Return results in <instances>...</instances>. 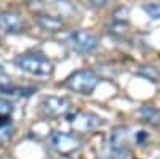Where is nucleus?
I'll list each match as a JSON object with an SVG mask.
<instances>
[{"instance_id": "obj_6", "label": "nucleus", "mask_w": 160, "mask_h": 159, "mask_svg": "<svg viewBox=\"0 0 160 159\" xmlns=\"http://www.w3.org/2000/svg\"><path fill=\"white\" fill-rule=\"evenodd\" d=\"M51 148L59 154H71L80 148V140L75 135L66 134V132H55L50 137Z\"/></svg>"}, {"instance_id": "obj_14", "label": "nucleus", "mask_w": 160, "mask_h": 159, "mask_svg": "<svg viewBox=\"0 0 160 159\" xmlns=\"http://www.w3.org/2000/svg\"><path fill=\"white\" fill-rule=\"evenodd\" d=\"M144 11L148 13V16L152 19H160V3H146Z\"/></svg>"}, {"instance_id": "obj_4", "label": "nucleus", "mask_w": 160, "mask_h": 159, "mask_svg": "<svg viewBox=\"0 0 160 159\" xmlns=\"http://www.w3.org/2000/svg\"><path fill=\"white\" fill-rule=\"evenodd\" d=\"M68 116V114H66ZM68 121L71 122L72 129L75 132H80V134H87V132H91L98 129L102 124V119L93 113H74L71 116H68Z\"/></svg>"}, {"instance_id": "obj_18", "label": "nucleus", "mask_w": 160, "mask_h": 159, "mask_svg": "<svg viewBox=\"0 0 160 159\" xmlns=\"http://www.w3.org/2000/svg\"><path fill=\"white\" fill-rule=\"evenodd\" d=\"M146 140H148V134H146V132H138L136 134V143H144Z\"/></svg>"}, {"instance_id": "obj_11", "label": "nucleus", "mask_w": 160, "mask_h": 159, "mask_svg": "<svg viewBox=\"0 0 160 159\" xmlns=\"http://www.w3.org/2000/svg\"><path fill=\"white\" fill-rule=\"evenodd\" d=\"M34 88H21V87H13L8 84L0 82V95H15V97H29L34 93Z\"/></svg>"}, {"instance_id": "obj_15", "label": "nucleus", "mask_w": 160, "mask_h": 159, "mask_svg": "<svg viewBox=\"0 0 160 159\" xmlns=\"http://www.w3.org/2000/svg\"><path fill=\"white\" fill-rule=\"evenodd\" d=\"M13 109H15L13 103H11L8 98L0 97V116H11Z\"/></svg>"}, {"instance_id": "obj_1", "label": "nucleus", "mask_w": 160, "mask_h": 159, "mask_svg": "<svg viewBox=\"0 0 160 159\" xmlns=\"http://www.w3.org/2000/svg\"><path fill=\"white\" fill-rule=\"evenodd\" d=\"M15 64L18 66V69L31 76H38V77L51 76L53 69H55L53 63L42 53H24V55H19L15 60Z\"/></svg>"}, {"instance_id": "obj_3", "label": "nucleus", "mask_w": 160, "mask_h": 159, "mask_svg": "<svg viewBox=\"0 0 160 159\" xmlns=\"http://www.w3.org/2000/svg\"><path fill=\"white\" fill-rule=\"evenodd\" d=\"M66 42H68V45L74 51L82 53V55H87V53L95 51L99 47L98 37L93 35L88 31H83V29H74V31H71L68 34V37H66Z\"/></svg>"}, {"instance_id": "obj_12", "label": "nucleus", "mask_w": 160, "mask_h": 159, "mask_svg": "<svg viewBox=\"0 0 160 159\" xmlns=\"http://www.w3.org/2000/svg\"><path fill=\"white\" fill-rule=\"evenodd\" d=\"M138 74L142 76V77H146V79H149L151 82H158L160 81V74H158V71L154 68V66H148V64L139 66Z\"/></svg>"}, {"instance_id": "obj_8", "label": "nucleus", "mask_w": 160, "mask_h": 159, "mask_svg": "<svg viewBox=\"0 0 160 159\" xmlns=\"http://www.w3.org/2000/svg\"><path fill=\"white\" fill-rule=\"evenodd\" d=\"M109 151L128 153V130L125 127H117L109 135Z\"/></svg>"}, {"instance_id": "obj_5", "label": "nucleus", "mask_w": 160, "mask_h": 159, "mask_svg": "<svg viewBox=\"0 0 160 159\" xmlns=\"http://www.w3.org/2000/svg\"><path fill=\"white\" fill-rule=\"evenodd\" d=\"M71 109V101L64 97H47L40 103V111L47 117H61L66 116Z\"/></svg>"}, {"instance_id": "obj_2", "label": "nucleus", "mask_w": 160, "mask_h": 159, "mask_svg": "<svg viewBox=\"0 0 160 159\" xmlns=\"http://www.w3.org/2000/svg\"><path fill=\"white\" fill-rule=\"evenodd\" d=\"M99 84V77L95 71H77L71 74L66 81V87L78 95H91Z\"/></svg>"}, {"instance_id": "obj_9", "label": "nucleus", "mask_w": 160, "mask_h": 159, "mask_svg": "<svg viewBox=\"0 0 160 159\" xmlns=\"http://www.w3.org/2000/svg\"><path fill=\"white\" fill-rule=\"evenodd\" d=\"M35 21L43 31L53 32V34L59 32L64 28V21L59 16H53V15H48V13H40V15H37Z\"/></svg>"}, {"instance_id": "obj_7", "label": "nucleus", "mask_w": 160, "mask_h": 159, "mask_svg": "<svg viewBox=\"0 0 160 159\" xmlns=\"http://www.w3.org/2000/svg\"><path fill=\"white\" fill-rule=\"evenodd\" d=\"M28 29L26 19L16 11H0V31L7 34H21Z\"/></svg>"}, {"instance_id": "obj_13", "label": "nucleus", "mask_w": 160, "mask_h": 159, "mask_svg": "<svg viewBox=\"0 0 160 159\" xmlns=\"http://www.w3.org/2000/svg\"><path fill=\"white\" fill-rule=\"evenodd\" d=\"M128 31V23L127 21H114L111 26H109V32L112 35H117V37H122L125 35Z\"/></svg>"}, {"instance_id": "obj_16", "label": "nucleus", "mask_w": 160, "mask_h": 159, "mask_svg": "<svg viewBox=\"0 0 160 159\" xmlns=\"http://www.w3.org/2000/svg\"><path fill=\"white\" fill-rule=\"evenodd\" d=\"M11 125V116H0V129Z\"/></svg>"}, {"instance_id": "obj_10", "label": "nucleus", "mask_w": 160, "mask_h": 159, "mask_svg": "<svg viewBox=\"0 0 160 159\" xmlns=\"http://www.w3.org/2000/svg\"><path fill=\"white\" fill-rule=\"evenodd\" d=\"M138 116L144 122H148L151 125H155V127L160 125V109H157L155 106H142Z\"/></svg>"}, {"instance_id": "obj_17", "label": "nucleus", "mask_w": 160, "mask_h": 159, "mask_svg": "<svg viewBox=\"0 0 160 159\" xmlns=\"http://www.w3.org/2000/svg\"><path fill=\"white\" fill-rule=\"evenodd\" d=\"M88 2L95 8H102V7H106V3H108L109 0H88Z\"/></svg>"}]
</instances>
